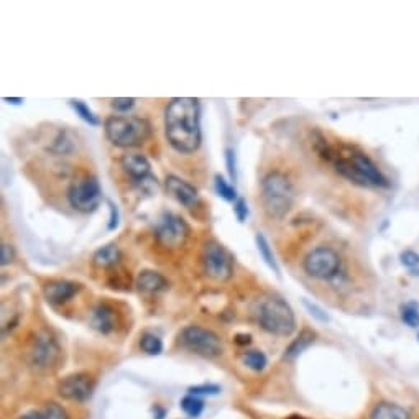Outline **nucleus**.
Here are the masks:
<instances>
[{
  "label": "nucleus",
  "mask_w": 419,
  "mask_h": 419,
  "mask_svg": "<svg viewBox=\"0 0 419 419\" xmlns=\"http://www.w3.org/2000/svg\"><path fill=\"white\" fill-rule=\"evenodd\" d=\"M165 133L178 153H195L201 147V104L195 98H175L165 110Z\"/></svg>",
  "instance_id": "f257e3e1"
},
{
  "label": "nucleus",
  "mask_w": 419,
  "mask_h": 419,
  "mask_svg": "<svg viewBox=\"0 0 419 419\" xmlns=\"http://www.w3.org/2000/svg\"><path fill=\"white\" fill-rule=\"evenodd\" d=\"M321 147L318 152L322 158L334 163V168L342 178L348 180L353 185L362 187H388L390 181L381 173L377 165L367 155L353 148H337L331 147L327 140L321 138Z\"/></svg>",
  "instance_id": "f03ea898"
},
{
  "label": "nucleus",
  "mask_w": 419,
  "mask_h": 419,
  "mask_svg": "<svg viewBox=\"0 0 419 419\" xmlns=\"http://www.w3.org/2000/svg\"><path fill=\"white\" fill-rule=\"evenodd\" d=\"M262 206L265 209L267 216L281 220L291 211L294 200H296V190L293 181L281 171L268 173L262 181Z\"/></svg>",
  "instance_id": "7ed1b4c3"
},
{
  "label": "nucleus",
  "mask_w": 419,
  "mask_h": 419,
  "mask_svg": "<svg viewBox=\"0 0 419 419\" xmlns=\"http://www.w3.org/2000/svg\"><path fill=\"white\" fill-rule=\"evenodd\" d=\"M105 137L115 147H140L152 137V123L137 115H112L104 123Z\"/></svg>",
  "instance_id": "20e7f679"
},
{
  "label": "nucleus",
  "mask_w": 419,
  "mask_h": 419,
  "mask_svg": "<svg viewBox=\"0 0 419 419\" xmlns=\"http://www.w3.org/2000/svg\"><path fill=\"white\" fill-rule=\"evenodd\" d=\"M255 316L262 329L273 336L288 337L296 329V318L291 306L279 296L262 298L257 304Z\"/></svg>",
  "instance_id": "39448f33"
},
{
  "label": "nucleus",
  "mask_w": 419,
  "mask_h": 419,
  "mask_svg": "<svg viewBox=\"0 0 419 419\" xmlns=\"http://www.w3.org/2000/svg\"><path fill=\"white\" fill-rule=\"evenodd\" d=\"M180 346L204 358H217L222 356V341L216 332L201 326H187L180 334Z\"/></svg>",
  "instance_id": "423d86ee"
},
{
  "label": "nucleus",
  "mask_w": 419,
  "mask_h": 419,
  "mask_svg": "<svg viewBox=\"0 0 419 419\" xmlns=\"http://www.w3.org/2000/svg\"><path fill=\"white\" fill-rule=\"evenodd\" d=\"M102 200V190L95 176L81 175L69 185L68 201L79 212H94Z\"/></svg>",
  "instance_id": "0eeeda50"
},
{
  "label": "nucleus",
  "mask_w": 419,
  "mask_h": 419,
  "mask_svg": "<svg viewBox=\"0 0 419 419\" xmlns=\"http://www.w3.org/2000/svg\"><path fill=\"white\" fill-rule=\"evenodd\" d=\"M303 267L311 278L332 281L341 273V257L331 247H318L306 257Z\"/></svg>",
  "instance_id": "6e6552de"
},
{
  "label": "nucleus",
  "mask_w": 419,
  "mask_h": 419,
  "mask_svg": "<svg viewBox=\"0 0 419 419\" xmlns=\"http://www.w3.org/2000/svg\"><path fill=\"white\" fill-rule=\"evenodd\" d=\"M155 235L163 247L176 249V247H181L186 242L187 235H190V227H187L186 220L182 217L176 216L173 212H165L158 219Z\"/></svg>",
  "instance_id": "1a4fd4ad"
},
{
  "label": "nucleus",
  "mask_w": 419,
  "mask_h": 419,
  "mask_svg": "<svg viewBox=\"0 0 419 419\" xmlns=\"http://www.w3.org/2000/svg\"><path fill=\"white\" fill-rule=\"evenodd\" d=\"M204 270L216 281H225L232 276V257L217 242H211L204 249Z\"/></svg>",
  "instance_id": "9d476101"
},
{
  "label": "nucleus",
  "mask_w": 419,
  "mask_h": 419,
  "mask_svg": "<svg viewBox=\"0 0 419 419\" xmlns=\"http://www.w3.org/2000/svg\"><path fill=\"white\" fill-rule=\"evenodd\" d=\"M95 380L89 373H74L63 378L58 385V393L68 401L84 403L93 396Z\"/></svg>",
  "instance_id": "9b49d317"
},
{
  "label": "nucleus",
  "mask_w": 419,
  "mask_h": 419,
  "mask_svg": "<svg viewBox=\"0 0 419 419\" xmlns=\"http://www.w3.org/2000/svg\"><path fill=\"white\" fill-rule=\"evenodd\" d=\"M60 346L50 332H40L31 347V363L38 368H50L60 358Z\"/></svg>",
  "instance_id": "f8f14e48"
},
{
  "label": "nucleus",
  "mask_w": 419,
  "mask_h": 419,
  "mask_svg": "<svg viewBox=\"0 0 419 419\" xmlns=\"http://www.w3.org/2000/svg\"><path fill=\"white\" fill-rule=\"evenodd\" d=\"M165 187L168 191V195L175 197L185 207H192L197 202V197H200L196 187L191 186L190 182L182 181L178 176H168L165 181Z\"/></svg>",
  "instance_id": "ddd939ff"
},
{
  "label": "nucleus",
  "mask_w": 419,
  "mask_h": 419,
  "mask_svg": "<svg viewBox=\"0 0 419 419\" xmlns=\"http://www.w3.org/2000/svg\"><path fill=\"white\" fill-rule=\"evenodd\" d=\"M79 289L81 286L78 283L68 281V279H55V281L45 284L43 293H45V298L50 301L51 304H63L76 296Z\"/></svg>",
  "instance_id": "4468645a"
},
{
  "label": "nucleus",
  "mask_w": 419,
  "mask_h": 419,
  "mask_svg": "<svg viewBox=\"0 0 419 419\" xmlns=\"http://www.w3.org/2000/svg\"><path fill=\"white\" fill-rule=\"evenodd\" d=\"M122 168L128 176H132L137 182H143L148 178L150 171H152V165L147 160V157L138 153H128L122 157Z\"/></svg>",
  "instance_id": "2eb2a0df"
},
{
  "label": "nucleus",
  "mask_w": 419,
  "mask_h": 419,
  "mask_svg": "<svg viewBox=\"0 0 419 419\" xmlns=\"http://www.w3.org/2000/svg\"><path fill=\"white\" fill-rule=\"evenodd\" d=\"M115 322L117 314L112 306L99 304L93 309V314H90V326H93L95 331H99L100 334H110V332L115 329Z\"/></svg>",
  "instance_id": "dca6fc26"
},
{
  "label": "nucleus",
  "mask_w": 419,
  "mask_h": 419,
  "mask_svg": "<svg viewBox=\"0 0 419 419\" xmlns=\"http://www.w3.org/2000/svg\"><path fill=\"white\" fill-rule=\"evenodd\" d=\"M137 286L140 291L147 294H158L165 289H168V279L163 275H160L158 271L145 270L137 278Z\"/></svg>",
  "instance_id": "f3484780"
},
{
  "label": "nucleus",
  "mask_w": 419,
  "mask_h": 419,
  "mask_svg": "<svg viewBox=\"0 0 419 419\" xmlns=\"http://www.w3.org/2000/svg\"><path fill=\"white\" fill-rule=\"evenodd\" d=\"M318 339V334H316L314 331L311 329H303L299 332V336L294 339L291 343H289V347L284 351V360H294L298 358L301 353L304 351H308V348L313 346V343Z\"/></svg>",
  "instance_id": "a211bd4d"
},
{
  "label": "nucleus",
  "mask_w": 419,
  "mask_h": 419,
  "mask_svg": "<svg viewBox=\"0 0 419 419\" xmlns=\"http://www.w3.org/2000/svg\"><path fill=\"white\" fill-rule=\"evenodd\" d=\"M370 419H411L410 413L395 403H378L370 413Z\"/></svg>",
  "instance_id": "6ab92c4d"
},
{
  "label": "nucleus",
  "mask_w": 419,
  "mask_h": 419,
  "mask_svg": "<svg viewBox=\"0 0 419 419\" xmlns=\"http://www.w3.org/2000/svg\"><path fill=\"white\" fill-rule=\"evenodd\" d=\"M120 249L117 247L115 244H109V245H104L100 247V249L95 252L94 257H93V262L95 267H100V268H105V267H112L115 265L117 262L120 260Z\"/></svg>",
  "instance_id": "aec40b11"
},
{
  "label": "nucleus",
  "mask_w": 419,
  "mask_h": 419,
  "mask_svg": "<svg viewBox=\"0 0 419 419\" xmlns=\"http://www.w3.org/2000/svg\"><path fill=\"white\" fill-rule=\"evenodd\" d=\"M255 242H257V249H259L260 257L263 259V262L267 263L268 268H270V270L273 273H275V275L279 276V267H278V263L275 260V255H273V250H271V247H270V242H268L265 235L260 234V232L257 234Z\"/></svg>",
  "instance_id": "412c9836"
},
{
  "label": "nucleus",
  "mask_w": 419,
  "mask_h": 419,
  "mask_svg": "<svg viewBox=\"0 0 419 419\" xmlns=\"http://www.w3.org/2000/svg\"><path fill=\"white\" fill-rule=\"evenodd\" d=\"M401 321L405 322L411 329H418L419 327V304L416 301H408L400 308Z\"/></svg>",
  "instance_id": "4be33fe9"
},
{
  "label": "nucleus",
  "mask_w": 419,
  "mask_h": 419,
  "mask_svg": "<svg viewBox=\"0 0 419 419\" xmlns=\"http://www.w3.org/2000/svg\"><path fill=\"white\" fill-rule=\"evenodd\" d=\"M69 104H71V107L74 109V112H76V114H78V115L81 117V119H83L86 123H89V125H93V127H99V125H100V120L98 119V115H95L94 112L89 109L88 104H84L83 100L73 99V100H69Z\"/></svg>",
  "instance_id": "5701e85b"
},
{
  "label": "nucleus",
  "mask_w": 419,
  "mask_h": 419,
  "mask_svg": "<svg viewBox=\"0 0 419 419\" xmlns=\"http://www.w3.org/2000/svg\"><path fill=\"white\" fill-rule=\"evenodd\" d=\"M140 347H142V351L145 353H148V356H160V353L163 352V341H161L158 336L147 332V334H143L142 339H140Z\"/></svg>",
  "instance_id": "b1692460"
},
{
  "label": "nucleus",
  "mask_w": 419,
  "mask_h": 419,
  "mask_svg": "<svg viewBox=\"0 0 419 419\" xmlns=\"http://www.w3.org/2000/svg\"><path fill=\"white\" fill-rule=\"evenodd\" d=\"M216 181H214V186H216V192L217 195L222 197L224 201L227 202H235L239 200L237 197V191H235V187L230 185L229 181L224 180V176L220 175H216V178H214Z\"/></svg>",
  "instance_id": "393cba45"
},
{
  "label": "nucleus",
  "mask_w": 419,
  "mask_h": 419,
  "mask_svg": "<svg viewBox=\"0 0 419 419\" xmlns=\"http://www.w3.org/2000/svg\"><path fill=\"white\" fill-rule=\"evenodd\" d=\"M181 408L187 416L197 418L201 416V413L204 411V401L201 398H197V396L187 395L181 400Z\"/></svg>",
  "instance_id": "a878e982"
},
{
  "label": "nucleus",
  "mask_w": 419,
  "mask_h": 419,
  "mask_svg": "<svg viewBox=\"0 0 419 419\" xmlns=\"http://www.w3.org/2000/svg\"><path fill=\"white\" fill-rule=\"evenodd\" d=\"M244 363L249 368L255 370V372H262V370L267 367L268 360H267L265 353L260 352V351H249V352H245V356H244Z\"/></svg>",
  "instance_id": "bb28decb"
},
{
  "label": "nucleus",
  "mask_w": 419,
  "mask_h": 419,
  "mask_svg": "<svg viewBox=\"0 0 419 419\" xmlns=\"http://www.w3.org/2000/svg\"><path fill=\"white\" fill-rule=\"evenodd\" d=\"M43 416H45V419H69L66 410L55 401L48 403L45 410H43Z\"/></svg>",
  "instance_id": "cd10ccee"
},
{
  "label": "nucleus",
  "mask_w": 419,
  "mask_h": 419,
  "mask_svg": "<svg viewBox=\"0 0 419 419\" xmlns=\"http://www.w3.org/2000/svg\"><path fill=\"white\" fill-rule=\"evenodd\" d=\"M303 306L308 309V313L313 316L314 319H318L321 322H329V314H327L321 306H318L316 303H311L309 299H303Z\"/></svg>",
  "instance_id": "c85d7f7f"
},
{
  "label": "nucleus",
  "mask_w": 419,
  "mask_h": 419,
  "mask_svg": "<svg viewBox=\"0 0 419 419\" xmlns=\"http://www.w3.org/2000/svg\"><path fill=\"white\" fill-rule=\"evenodd\" d=\"M400 262L403 267H406L408 270L415 271V268L419 267V254L415 250H405L400 254Z\"/></svg>",
  "instance_id": "c756f323"
},
{
  "label": "nucleus",
  "mask_w": 419,
  "mask_h": 419,
  "mask_svg": "<svg viewBox=\"0 0 419 419\" xmlns=\"http://www.w3.org/2000/svg\"><path fill=\"white\" fill-rule=\"evenodd\" d=\"M190 395L192 396H212V395H219L220 393V386L217 385H196L191 386Z\"/></svg>",
  "instance_id": "7c9ffc66"
},
{
  "label": "nucleus",
  "mask_w": 419,
  "mask_h": 419,
  "mask_svg": "<svg viewBox=\"0 0 419 419\" xmlns=\"http://www.w3.org/2000/svg\"><path fill=\"white\" fill-rule=\"evenodd\" d=\"M225 163H227V171L230 180L235 181L237 180V165H235V153L232 148L225 150Z\"/></svg>",
  "instance_id": "2f4dec72"
},
{
  "label": "nucleus",
  "mask_w": 419,
  "mask_h": 419,
  "mask_svg": "<svg viewBox=\"0 0 419 419\" xmlns=\"http://www.w3.org/2000/svg\"><path fill=\"white\" fill-rule=\"evenodd\" d=\"M133 105H135V99L133 98H119L112 100V107H114L117 112H122V114L130 110Z\"/></svg>",
  "instance_id": "473e14b6"
},
{
  "label": "nucleus",
  "mask_w": 419,
  "mask_h": 419,
  "mask_svg": "<svg viewBox=\"0 0 419 419\" xmlns=\"http://www.w3.org/2000/svg\"><path fill=\"white\" fill-rule=\"evenodd\" d=\"M234 212H235V217L239 219V222H245V219L249 217V207H247L245 200H242V197H239V200L235 201Z\"/></svg>",
  "instance_id": "72a5a7b5"
},
{
  "label": "nucleus",
  "mask_w": 419,
  "mask_h": 419,
  "mask_svg": "<svg viewBox=\"0 0 419 419\" xmlns=\"http://www.w3.org/2000/svg\"><path fill=\"white\" fill-rule=\"evenodd\" d=\"M14 249L12 245L9 244H2V247H0V263H2V267L9 265L10 262L14 260Z\"/></svg>",
  "instance_id": "f704fd0d"
},
{
  "label": "nucleus",
  "mask_w": 419,
  "mask_h": 419,
  "mask_svg": "<svg viewBox=\"0 0 419 419\" xmlns=\"http://www.w3.org/2000/svg\"><path fill=\"white\" fill-rule=\"evenodd\" d=\"M109 207H110V220H109V225H107V229L109 230H115L119 227V209L112 201H109Z\"/></svg>",
  "instance_id": "c9c22d12"
},
{
  "label": "nucleus",
  "mask_w": 419,
  "mask_h": 419,
  "mask_svg": "<svg viewBox=\"0 0 419 419\" xmlns=\"http://www.w3.org/2000/svg\"><path fill=\"white\" fill-rule=\"evenodd\" d=\"M235 342H237L239 346H249V343L252 342V336H249V334H239V336H235Z\"/></svg>",
  "instance_id": "e433bc0d"
},
{
  "label": "nucleus",
  "mask_w": 419,
  "mask_h": 419,
  "mask_svg": "<svg viewBox=\"0 0 419 419\" xmlns=\"http://www.w3.org/2000/svg\"><path fill=\"white\" fill-rule=\"evenodd\" d=\"M20 419H45V416H43V411H29L20 416Z\"/></svg>",
  "instance_id": "4c0bfd02"
},
{
  "label": "nucleus",
  "mask_w": 419,
  "mask_h": 419,
  "mask_svg": "<svg viewBox=\"0 0 419 419\" xmlns=\"http://www.w3.org/2000/svg\"><path fill=\"white\" fill-rule=\"evenodd\" d=\"M4 100H5V102H9V104H20V102H24V99H20V98H12V99H10V98H5Z\"/></svg>",
  "instance_id": "58836bf2"
},
{
  "label": "nucleus",
  "mask_w": 419,
  "mask_h": 419,
  "mask_svg": "<svg viewBox=\"0 0 419 419\" xmlns=\"http://www.w3.org/2000/svg\"><path fill=\"white\" fill-rule=\"evenodd\" d=\"M284 419H308V418L303 416V415H289V416H286Z\"/></svg>",
  "instance_id": "ea45409f"
},
{
  "label": "nucleus",
  "mask_w": 419,
  "mask_h": 419,
  "mask_svg": "<svg viewBox=\"0 0 419 419\" xmlns=\"http://www.w3.org/2000/svg\"><path fill=\"white\" fill-rule=\"evenodd\" d=\"M418 341H419V334H418Z\"/></svg>",
  "instance_id": "a19ab883"
}]
</instances>
